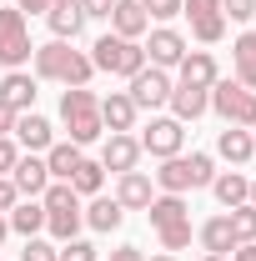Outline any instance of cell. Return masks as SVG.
<instances>
[{
    "mask_svg": "<svg viewBox=\"0 0 256 261\" xmlns=\"http://www.w3.org/2000/svg\"><path fill=\"white\" fill-rule=\"evenodd\" d=\"M35 81H61L65 91L70 86H91V75H96V65L86 50H75L70 40H45V45H35Z\"/></svg>",
    "mask_w": 256,
    "mask_h": 261,
    "instance_id": "1",
    "label": "cell"
},
{
    "mask_svg": "<svg viewBox=\"0 0 256 261\" xmlns=\"http://www.w3.org/2000/svg\"><path fill=\"white\" fill-rule=\"evenodd\" d=\"M61 121H65V141H75L81 151L106 136V126H100V96L91 91V86L61 91Z\"/></svg>",
    "mask_w": 256,
    "mask_h": 261,
    "instance_id": "2",
    "label": "cell"
},
{
    "mask_svg": "<svg viewBox=\"0 0 256 261\" xmlns=\"http://www.w3.org/2000/svg\"><path fill=\"white\" fill-rule=\"evenodd\" d=\"M156 191H171V196H186V191H201L216 181V156L206 151H191V156H166L161 171H151Z\"/></svg>",
    "mask_w": 256,
    "mask_h": 261,
    "instance_id": "3",
    "label": "cell"
},
{
    "mask_svg": "<svg viewBox=\"0 0 256 261\" xmlns=\"http://www.w3.org/2000/svg\"><path fill=\"white\" fill-rule=\"evenodd\" d=\"M91 65L106 70V75L131 81L136 70H146V45L141 40H121V35H100L96 45H91Z\"/></svg>",
    "mask_w": 256,
    "mask_h": 261,
    "instance_id": "4",
    "label": "cell"
},
{
    "mask_svg": "<svg viewBox=\"0 0 256 261\" xmlns=\"http://www.w3.org/2000/svg\"><path fill=\"white\" fill-rule=\"evenodd\" d=\"M211 111L221 116L226 126H241V130H256V91L236 86V81H216L211 91Z\"/></svg>",
    "mask_w": 256,
    "mask_h": 261,
    "instance_id": "5",
    "label": "cell"
},
{
    "mask_svg": "<svg viewBox=\"0 0 256 261\" xmlns=\"http://www.w3.org/2000/svg\"><path fill=\"white\" fill-rule=\"evenodd\" d=\"M35 45H31V25H25V15L15 10V5H5L0 10V65L5 70H20V65H31Z\"/></svg>",
    "mask_w": 256,
    "mask_h": 261,
    "instance_id": "6",
    "label": "cell"
},
{
    "mask_svg": "<svg viewBox=\"0 0 256 261\" xmlns=\"http://www.w3.org/2000/svg\"><path fill=\"white\" fill-rule=\"evenodd\" d=\"M136 141H141V156L166 161V156H181V146H186V126H181L176 116H151V126L141 130Z\"/></svg>",
    "mask_w": 256,
    "mask_h": 261,
    "instance_id": "7",
    "label": "cell"
},
{
    "mask_svg": "<svg viewBox=\"0 0 256 261\" xmlns=\"http://www.w3.org/2000/svg\"><path fill=\"white\" fill-rule=\"evenodd\" d=\"M171 70H156V65H146V70H136L126 81V96L136 100V111H161L166 100H171Z\"/></svg>",
    "mask_w": 256,
    "mask_h": 261,
    "instance_id": "8",
    "label": "cell"
},
{
    "mask_svg": "<svg viewBox=\"0 0 256 261\" xmlns=\"http://www.w3.org/2000/svg\"><path fill=\"white\" fill-rule=\"evenodd\" d=\"M186 50H191V45H186V35H181V31L156 25V31H151V40H146V65H156V70H176Z\"/></svg>",
    "mask_w": 256,
    "mask_h": 261,
    "instance_id": "9",
    "label": "cell"
},
{
    "mask_svg": "<svg viewBox=\"0 0 256 261\" xmlns=\"http://www.w3.org/2000/svg\"><path fill=\"white\" fill-rule=\"evenodd\" d=\"M10 181H15L20 201H40V191L50 186V166H45V156L20 151V161H15V171H10Z\"/></svg>",
    "mask_w": 256,
    "mask_h": 261,
    "instance_id": "10",
    "label": "cell"
},
{
    "mask_svg": "<svg viewBox=\"0 0 256 261\" xmlns=\"http://www.w3.org/2000/svg\"><path fill=\"white\" fill-rule=\"evenodd\" d=\"M136 161H141V141L131 130H111L106 146H100V166L121 176V171H136Z\"/></svg>",
    "mask_w": 256,
    "mask_h": 261,
    "instance_id": "11",
    "label": "cell"
},
{
    "mask_svg": "<svg viewBox=\"0 0 256 261\" xmlns=\"http://www.w3.org/2000/svg\"><path fill=\"white\" fill-rule=\"evenodd\" d=\"M15 146H25V151H35V156H45L50 151V141H56V126L40 116V111H25V116H15Z\"/></svg>",
    "mask_w": 256,
    "mask_h": 261,
    "instance_id": "12",
    "label": "cell"
},
{
    "mask_svg": "<svg viewBox=\"0 0 256 261\" xmlns=\"http://www.w3.org/2000/svg\"><path fill=\"white\" fill-rule=\"evenodd\" d=\"M166 106H171V116H176L181 126H191V121H201V116L211 111V96H206L201 86H186V81H176V86H171V100H166Z\"/></svg>",
    "mask_w": 256,
    "mask_h": 261,
    "instance_id": "13",
    "label": "cell"
},
{
    "mask_svg": "<svg viewBox=\"0 0 256 261\" xmlns=\"http://www.w3.org/2000/svg\"><path fill=\"white\" fill-rule=\"evenodd\" d=\"M151 196H156V181H151L146 171H121V176H116V201H121V211H146Z\"/></svg>",
    "mask_w": 256,
    "mask_h": 261,
    "instance_id": "14",
    "label": "cell"
},
{
    "mask_svg": "<svg viewBox=\"0 0 256 261\" xmlns=\"http://www.w3.org/2000/svg\"><path fill=\"white\" fill-rule=\"evenodd\" d=\"M176 81L211 91V86L221 81V70H216V56H211V50H186V56H181V65H176Z\"/></svg>",
    "mask_w": 256,
    "mask_h": 261,
    "instance_id": "15",
    "label": "cell"
},
{
    "mask_svg": "<svg viewBox=\"0 0 256 261\" xmlns=\"http://www.w3.org/2000/svg\"><path fill=\"white\" fill-rule=\"evenodd\" d=\"M146 31H151L146 5H141V0H116V10H111V35H121V40H141Z\"/></svg>",
    "mask_w": 256,
    "mask_h": 261,
    "instance_id": "16",
    "label": "cell"
},
{
    "mask_svg": "<svg viewBox=\"0 0 256 261\" xmlns=\"http://www.w3.org/2000/svg\"><path fill=\"white\" fill-rule=\"evenodd\" d=\"M146 221L156 231L176 226V221H191V206H186V196H171V191H156L151 196V206H146Z\"/></svg>",
    "mask_w": 256,
    "mask_h": 261,
    "instance_id": "17",
    "label": "cell"
},
{
    "mask_svg": "<svg viewBox=\"0 0 256 261\" xmlns=\"http://www.w3.org/2000/svg\"><path fill=\"white\" fill-rule=\"evenodd\" d=\"M45 25L56 40H75L81 25H86V15H81V0H50V10H45Z\"/></svg>",
    "mask_w": 256,
    "mask_h": 261,
    "instance_id": "18",
    "label": "cell"
},
{
    "mask_svg": "<svg viewBox=\"0 0 256 261\" xmlns=\"http://www.w3.org/2000/svg\"><path fill=\"white\" fill-rule=\"evenodd\" d=\"M0 100L10 106V111H35V75L31 70H5V81H0Z\"/></svg>",
    "mask_w": 256,
    "mask_h": 261,
    "instance_id": "19",
    "label": "cell"
},
{
    "mask_svg": "<svg viewBox=\"0 0 256 261\" xmlns=\"http://www.w3.org/2000/svg\"><path fill=\"white\" fill-rule=\"evenodd\" d=\"M136 100L126 96V91H111V96H100V126L106 130H131L136 126Z\"/></svg>",
    "mask_w": 256,
    "mask_h": 261,
    "instance_id": "20",
    "label": "cell"
},
{
    "mask_svg": "<svg viewBox=\"0 0 256 261\" xmlns=\"http://www.w3.org/2000/svg\"><path fill=\"white\" fill-rule=\"evenodd\" d=\"M231 65H236V86H246L256 91V31H241L236 35V45H231Z\"/></svg>",
    "mask_w": 256,
    "mask_h": 261,
    "instance_id": "21",
    "label": "cell"
},
{
    "mask_svg": "<svg viewBox=\"0 0 256 261\" xmlns=\"http://www.w3.org/2000/svg\"><path fill=\"white\" fill-rule=\"evenodd\" d=\"M81 216H86V226H91V231H116L121 221H126V211H121L116 196H91V201L81 206Z\"/></svg>",
    "mask_w": 256,
    "mask_h": 261,
    "instance_id": "22",
    "label": "cell"
},
{
    "mask_svg": "<svg viewBox=\"0 0 256 261\" xmlns=\"http://www.w3.org/2000/svg\"><path fill=\"white\" fill-rule=\"evenodd\" d=\"M216 156L231 166H246L256 156V141H251V130H241V126H226L221 136H216Z\"/></svg>",
    "mask_w": 256,
    "mask_h": 261,
    "instance_id": "23",
    "label": "cell"
},
{
    "mask_svg": "<svg viewBox=\"0 0 256 261\" xmlns=\"http://www.w3.org/2000/svg\"><path fill=\"white\" fill-rule=\"evenodd\" d=\"M211 191H216V201H221L226 211H231V206H246V201H251V176H241V171H216Z\"/></svg>",
    "mask_w": 256,
    "mask_h": 261,
    "instance_id": "24",
    "label": "cell"
},
{
    "mask_svg": "<svg viewBox=\"0 0 256 261\" xmlns=\"http://www.w3.org/2000/svg\"><path fill=\"white\" fill-rule=\"evenodd\" d=\"M5 221H10L15 236H25V241H31V236L45 231V206H40V201H15V211H10Z\"/></svg>",
    "mask_w": 256,
    "mask_h": 261,
    "instance_id": "25",
    "label": "cell"
},
{
    "mask_svg": "<svg viewBox=\"0 0 256 261\" xmlns=\"http://www.w3.org/2000/svg\"><path fill=\"white\" fill-rule=\"evenodd\" d=\"M196 236H201V246H206V251H216V256H231V251L241 246V241H236V231H231V221H226V216H211V221H206V226L196 231Z\"/></svg>",
    "mask_w": 256,
    "mask_h": 261,
    "instance_id": "26",
    "label": "cell"
},
{
    "mask_svg": "<svg viewBox=\"0 0 256 261\" xmlns=\"http://www.w3.org/2000/svg\"><path fill=\"white\" fill-rule=\"evenodd\" d=\"M81 146L75 141H50V151H45V166H50V181H70V171L81 166Z\"/></svg>",
    "mask_w": 256,
    "mask_h": 261,
    "instance_id": "27",
    "label": "cell"
},
{
    "mask_svg": "<svg viewBox=\"0 0 256 261\" xmlns=\"http://www.w3.org/2000/svg\"><path fill=\"white\" fill-rule=\"evenodd\" d=\"M100 186H106V166L91 161V156H81V166L70 171V191L81 196V201H91V196H100Z\"/></svg>",
    "mask_w": 256,
    "mask_h": 261,
    "instance_id": "28",
    "label": "cell"
},
{
    "mask_svg": "<svg viewBox=\"0 0 256 261\" xmlns=\"http://www.w3.org/2000/svg\"><path fill=\"white\" fill-rule=\"evenodd\" d=\"M226 221H231V231H236V241H256V206L251 201H246V206H231Z\"/></svg>",
    "mask_w": 256,
    "mask_h": 261,
    "instance_id": "29",
    "label": "cell"
},
{
    "mask_svg": "<svg viewBox=\"0 0 256 261\" xmlns=\"http://www.w3.org/2000/svg\"><path fill=\"white\" fill-rule=\"evenodd\" d=\"M191 35L201 40V45H216V40L226 35V15L216 10V15H201V20H191Z\"/></svg>",
    "mask_w": 256,
    "mask_h": 261,
    "instance_id": "30",
    "label": "cell"
},
{
    "mask_svg": "<svg viewBox=\"0 0 256 261\" xmlns=\"http://www.w3.org/2000/svg\"><path fill=\"white\" fill-rule=\"evenodd\" d=\"M161 236V251H186V246H191V221H176V226H166V231H156Z\"/></svg>",
    "mask_w": 256,
    "mask_h": 261,
    "instance_id": "31",
    "label": "cell"
},
{
    "mask_svg": "<svg viewBox=\"0 0 256 261\" xmlns=\"http://www.w3.org/2000/svg\"><path fill=\"white\" fill-rule=\"evenodd\" d=\"M56 261H100V251L91 246V241L70 236V241H61V251H56Z\"/></svg>",
    "mask_w": 256,
    "mask_h": 261,
    "instance_id": "32",
    "label": "cell"
},
{
    "mask_svg": "<svg viewBox=\"0 0 256 261\" xmlns=\"http://www.w3.org/2000/svg\"><path fill=\"white\" fill-rule=\"evenodd\" d=\"M56 251H61L56 241H45V236H31V241H25V251H20V261H56Z\"/></svg>",
    "mask_w": 256,
    "mask_h": 261,
    "instance_id": "33",
    "label": "cell"
},
{
    "mask_svg": "<svg viewBox=\"0 0 256 261\" xmlns=\"http://www.w3.org/2000/svg\"><path fill=\"white\" fill-rule=\"evenodd\" d=\"M20 161V146H15V136H0V176H10Z\"/></svg>",
    "mask_w": 256,
    "mask_h": 261,
    "instance_id": "34",
    "label": "cell"
},
{
    "mask_svg": "<svg viewBox=\"0 0 256 261\" xmlns=\"http://www.w3.org/2000/svg\"><path fill=\"white\" fill-rule=\"evenodd\" d=\"M181 5L186 0H146V15L151 20H171V15H181Z\"/></svg>",
    "mask_w": 256,
    "mask_h": 261,
    "instance_id": "35",
    "label": "cell"
},
{
    "mask_svg": "<svg viewBox=\"0 0 256 261\" xmlns=\"http://www.w3.org/2000/svg\"><path fill=\"white\" fill-rule=\"evenodd\" d=\"M221 15H226V20H251L256 0H221Z\"/></svg>",
    "mask_w": 256,
    "mask_h": 261,
    "instance_id": "36",
    "label": "cell"
},
{
    "mask_svg": "<svg viewBox=\"0 0 256 261\" xmlns=\"http://www.w3.org/2000/svg\"><path fill=\"white\" fill-rule=\"evenodd\" d=\"M111 10H116V0H81V15L86 20H111Z\"/></svg>",
    "mask_w": 256,
    "mask_h": 261,
    "instance_id": "37",
    "label": "cell"
},
{
    "mask_svg": "<svg viewBox=\"0 0 256 261\" xmlns=\"http://www.w3.org/2000/svg\"><path fill=\"white\" fill-rule=\"evenodd\" d=\"M15 201H20L15 181H10V176H0V216H10V211H15Z\"/></svg>",
    "mask_w": 256,
    "mask_h": 261,
    "instance_id": "38",
    "label": "cell"
},
{
    "mask_svg": "<svg viewBox=\"0 0 256 261\" xmlns=\"http://www.w3.org/2000/svg\"><path fill=\"white\" fill-rule=\"evenodd\" d=\"M15 10H20V15H45L50 0H15Z\"/></svg>",
    "mask_w": 256,
    "mask_h": 261,
    "instance_id": "39",
    "label": "cell"
},
{
    "mask_svg": "<svg viewBox=\"0 0 256 261\" xmlns=\"http://www.w3.org/2000/svg\"><path fill=\"white\" fill-rule=\"evenodd\" d=\"M111 261H146V251H141V246H116Z\"/></svg>",
    "mask_w": 256,
    "mask_h": 261,
    "instance_id": "40",
    "label": "cell"
},
{
    "mask_svg": "<svg viewBox=\"0 0 256 261\" xmlns=\"http://www.w3.org/2000/svg\"><path fill=\"white\" fill-rule=\"evenodd\" d=\"M15 116H20V111H10V106L0 100V136H10V130H15Z\"/></svg>",
    "mask_w": 256,
    "mask_h": 261,
    "instance_id": "41",
    "label": "cell"
},
{
    "mask_svg": "<svg viewBox=\"0 0 256 261\" xmlns=\"http://www.w3.org/2000/svg\"><path fill=\"white\" fill-rule=\"evenodd\" d=\"M226 261H256V241H241V246H236Z\"/></svg>",
    "mask_w": 256,
    "mask_h": 261,
    "instance_id": "42",
    "label": "cell"
},
{
    "mask_svg": "<svg viewBox=\"0 0 256 261\" xmlns=\"http://www.w3.org/2000/svg\"><path fill=\"white\" fill-rule=\"evenodd\" d=\"M5 236H10V221H5V216H0V241H5Z\"/></svg>",
    "mask_w": 256,
    "mask_h": 261,
    "instance_id": "43",
    "label": "cell"
},
{
    "mask_svg": "<svg viewBox=\"0 0 256 261\" xmlns=\"http://www.w3.org/2000/svg\"><path fill=\"white\" fill-rule=\"evenodd\" d=\"M146 261H176V256H171V251H161V256H146Z\"/></svg>",
    "mask_w": 256,
    "mask_h": 261,
    "instance_id": "44",
    "label": "cell"
},
{
    "mask_svg": "<svg viewBox=\"0 0 256 261\" xmlns=\"http://www.w3.org/2000/svg\"><path fill=\"white\" fill-rule=\"evenodd\" d=\"M201 261H226V256H216V251H206V256H201Z\"/></svg>",
    "mask_w": 256,
    "mask_h": 261,
    "instance_id": "45",
    "label": "cell"
},
{
    "mask_svg": "<svg viewBox=\"0 0 256 261\" xmlns=\"http://www.w3.org/2000/svg\"><path fill=\"white\" fill-rule=\"evenodd\" d=\"M251 206H256V181H251Z\"/></svg>",
    "mask_w": 256,
    "mask_h": 261,
    "instance_id": "46",
    "label": "cell"
},
{
    "mask_svg": "<svg viewBox=\"0 0 256 261\" xmlns=\"http://www.w3.org/2000/svg\"><path fill=\"white\" fill-rule=\"evenodd\" d=\"M251 141H256V130H251Z\"/></svg>",
    "mask_w": 256,
    "mask_h": 261,
    "instance_id": "47",
    "label": "cell"
},
{
    "mask_svg": "<svg viewBox=\"0 0 256 261\" xmlns=\"http://www.w3.org/2000/svg\"><path fill=\"white\" fill-rule=\"evenodd\" d=\"M141 5H146V0H141Z\"/></svg>",
    "mask_w": 256,
    "mask_h": 261,
    "instance_id": "48",
    "label": "cell"
}]
</instances>
